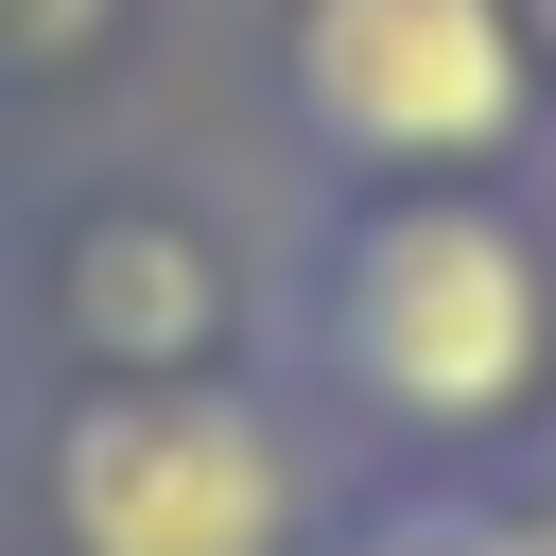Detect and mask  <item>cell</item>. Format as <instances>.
<instances>
[{
    "label": "cell",
    "mask_w": 556,
    "mask_h": 556,
    "mask_svg": "<svg viewBox=\"0 0 556 556\" xmlns=\"http://www.w3.org/2000/svg\"><path fill=\"white\" fill-rule=\"evenodd\" d=\"M313 348L382 434H521L556 400V261L486 191H400L330 243Z\"/></svg>",
    "instance_id": "6da1fadb"
},
{
    "label": "cell",
    "mask_w": 556,
    "mask_h": 556,
    "mask_svg": "<svg viewBox=\"0 0 556 556\" xmlns=\"http://www.w3.org/2000/svg\"><path fill=\"white\" fill-rule=\"evenodd\" d=\"M35 504H52V556H295L313 452L226 365H174V382H87L35 452Z\"/></svg>",
    "instance_id": "7a4b0ae2"
},
{
    "label": "cell",
    "mask_w": 556,
    "mask_h": 556,
    "mask_svg": "<svg viewBox=\"0 0 556 556\" xmlns=\"http://www.w3.org/2000/svg\"><path fill=\"white\" fill-rule=\"evenodd\" d=\"M295 139L330 174H486L539 122L521 0H295Z\"/></svg>",
    "instance_id": "3957f363"
},
{
    "label": "cell",
    "mask_w": 556,
    "mask_h": 556,
    "mask_svg": "<svg viewBox=\"0 0 556 556\" xmlns=\"http://www.w3.org/2000/svg\"><path fill=\"white\" fill-rule=\"evenodd\" d=\"M70 348L104 365V382H174V365H208V330H226V278H208V243L191 226H156V208H104V226H70Z\"/></svg>",
    "instance_id": "277c9868"
},
{
    "label": "cell",
    "mask_w": 556,
    "mask_h": 556,
    "mask_svg": "<svg viewBox=\"0 0 556 556\" xmlns=\"http://www.w3.org/2000/svg\"><path fill=\"white\" fill-rule=\"evenodd\" d=\"M348 556H504V504H400V521H365Z\"/></svg>",
    "instance_id": "5b68a950"
},
{
    "label": "cell",
    "mask_w": 556,
    "mask_h": 556,
    "mask_svg": "<svg viewBox=\"0 0 556 556\" xmlns=\"http://www.w3.org/2000/svg\"><path fill=\"white\" fill-rule=\"evenodd\" d=\"M504 556H556V504H504Z\"/></svg>",
    "instance_id": "8992f818"
},
{
    "label": "cell",
    "mask_w": 556,
    "mask_h": 556,
    "mask_svg": "<svg viewBox=\"0 0 556 556\" xmlns=\"http://www.w3.org/2000/svg\"><path fill=\"white\" fill-rule=\"evenodd\" d=\"M521 35H539V52H556V0H521Z\"/></svg>",
    "instance_id": "52a82bcc"
}]
</instances>
